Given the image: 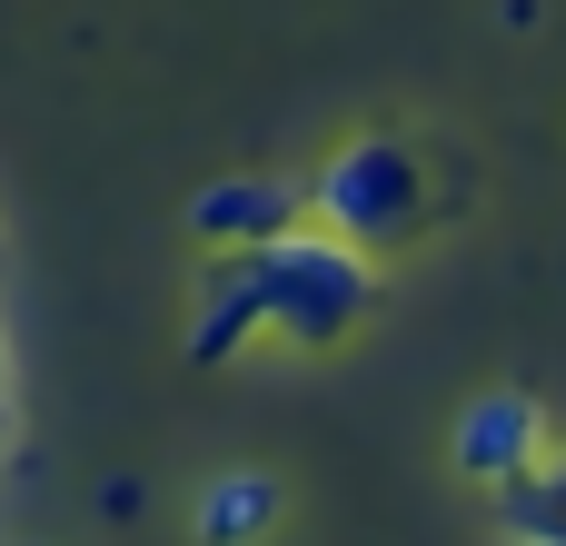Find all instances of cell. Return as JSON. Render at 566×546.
Segmentation results:
<instances>
[{"mask_svg": "<svg viewBox=\"0 0 566 546\" xmlns=\"http://www.w3.org/2000/svg\"><path fill=\"white\" fill-rule=\"evenodd\" d=\"M259 259V288H269V338H289V348H338V338H358L368 328V308H378V259L368 249H348L338 229H318V219H298V229H279L269 249H249Z\"/></svg>", "mask_w": 566, "mask_h": 546, "instance_id": "cell-1", "label": "cell"}, {"mask_svg": "<svg viewBox=\"0 0 566 546\" xmlns=\"http://www.w3.org/2000/svg\"><path fill=\"white\" fill-rule=\"evenodd\" d=\"M298 189H308V219L338 229V239L368 249V259H388V249H408V239L428 229V159H418V139H398V129L338 139Z\"/></svg>", "mask_w": 566, "mask_h": 546, "instance_id": "cell-2", "label": "cell"}, {"mask_svg": "<svg viewBox=\"0 0 566 546\" xmlns=\"http://www.w3.org/2000/svg\"><path fill=\"white\" fill-rule=\"evenodd\" d=\"M547 458V408L527 398V388H478L468 408H458V428H448V468L468 477V487H507V477H527Z\"/></svg>", "mask_w": 566, "mask_h": 546, "instance_id": "cell-3", "label": "cell"}, {"mask_svg": "<svg viewBox=\"0 0 566 546\" xmlns=\"http://www.w3.org/2000/svg\"><path fill=\"white\" fill-rule=\"evenodd\" d=\"M308 219V189L298 179H259V169H239V179H209L199 199H189V239L219 259V249H269L279 229H298Z\"/></svg>", "mask_w": 566, "mask_h": 546, "instance_id": "cell-4", "label": "cell"}, {"mask_svg": "<svg viewBox=\"0 0 566 546\" xmlns=\"http://www.w3.org/2000/svg\"><path fill=\"white\" fill-rule=\"evenodd\" d=\"M189 527H199V546H259L279 527V477H269V468H219V477L199 487Z\"/></svg>", "mask_w": 566, "mask_h": 546, "instance_id": "cell-5", "label": "cell"}, {"mask_svg": "<svg viewBox=\"0 0 566 546\" xmlns=\"http://www.w3.org/2000/svg\"><path fill=\"white\" fill-rule=\"evenodd\" d=\"M488 497H497V537L507 546H566V448H547L527 477H507Z\"/></svg>", "mask_w": 566, "mask_h": 546, "instance_id": "cell-6", "label": "cell"}, {"mask_svg": "<svg viewBox=\"0 0 566 546\" xmlns=\"http://www.w3.org/2000/svg\"><path fill=\"white\" fill-rule=\"evenodd\" d=\"M0 448H10V328H0Z\"/></svg>", "mask_w": 566, "mask_h": 546, "instance_id": "cell-7", "label": "cell"}]
</instances>
